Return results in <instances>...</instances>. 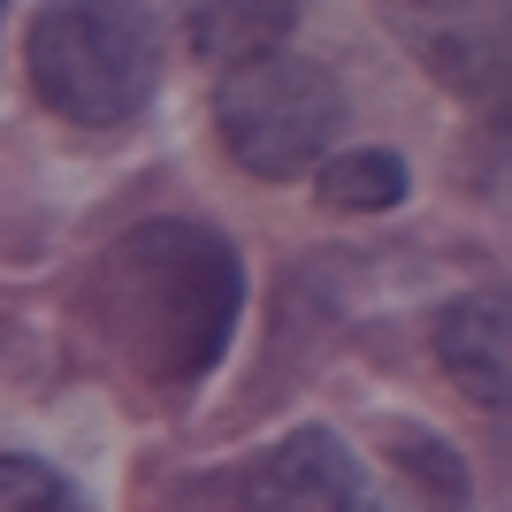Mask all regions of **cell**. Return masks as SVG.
<instances>
[{
    "label": "cell",
    "instance_id": "7",
    "mask_svg": "<svg viewBox=\"0 0 512 512\" xmlns=\"http://www.w3.org/2000/svg\"><path fill=\"white\" fill-rule=\"evenodd\" d=\"M390 451H398V474L428 497V512H467L474 505V482H467V459L428 436V428H390Z\"/></svg>",
    "mask_w": 512,
    "mask_h": 512
},
{
    "label": "cell",
    "instance_id": "4",
    "mask_svg": "<svg viewBox=\"0 0 512 512\" xmlns=\"http://www.w3.org/2000/svg\"><path fill=\"white\" fill-rule=\"evenodd\" d=\"M352 505H360V467L329 428H291L245 474V512H352Z\"/></svg>",
    "mask_w": 512,
    "mask_h": 512
},
{
    "label": "cell",
    "instance_id": "5",
    "mask_svg": "<svg viewBox=\"0 0 512 512\" xmlns=\"http://www.w3.org/2000/svg\"><path fill=\"white\" fill-rule=\"evenodd\" d=\"M436 360L474 406H505L512 398V306L505 291H467L436 314Z\"/></svg>",
    "mask_w": 512,
    "mask_h": 512
},
{
    "label": "cell",
    "instance_id": "6",
    "mask_svg": "<svg viewBox=\"0 0 512 512\" xmlns=\"http://www.w3.org/2000/svg\"><path fill=\"white\" fill-rule=\"evenodd\" d=\"M406 161L390 146H352V153H329L314 176L321 207H344V214H375V207H398L406 199Z\"/></svg>",
    "mask_w": 512,
    "mask_h": 512
},
{
    "label": "cell",
    "instance_id": "9",
    "mask_svg": "<svg viewBox=\"0 0 512 512\" xmlns=\"http://www.w3.org/2000/svg\"><path fill=\"white\" fill-rule=\"evenodd\" d=\"M0 512H85V497L46 459H0Z\"/></svg>",
    "mask_w": 512,
    "mask_h": 512
},
{
    "label": "cell",
    "instance_id": "2",
    "mask_svg": "<svg viewBox=\"0 0 512 512\" xmlns=\"http://www.w3.org/2000/svg\"><path fill=\"white\" fill-rule=\"evenodd\" d=\"M23 54H31V92L85 130L138 115L153 92V23L138 8H85V0L39 8Z\"/></svg>",
    "mask_w": 512,
    "mask_h": 512
},
{
    "label": "cell",
    "instance_id": "3",
    "mask_svg": "<svg viewBox=\"0 0 512 512\" xmlns=\"http://www.w3.org/2000/svg\"><path fill=\"white\" fill-rule=\"evenodd\" d=\"M337 123H344L337 77L321 62H306V54L237 62L214 92V130L237 153V169H253V176H306L329 153Z\"/></svg>",
    "mask_w": 512,
    "mask_h": 512
},
{
    "label": "cell",
    "instance_id": "1",
    "mask_svg": "<svg viewBox=\"0 0 512 512\" xmlns=\"http://www.w3.org/2000/svg\"><path fill=\"white\" fill-rule=\"evenodd\" d=\"M245 306V260L207 222H138L92 276V321L153 383H199Z\"/></svg>",
    "mask_w": 512,
    "mask_h": 512
},
{
    "label": "cell",
    "instance_id": "8",
    "mask_svg": "<svg viewBox=\"0 0 512 512\" xmlns=\"http://www.w3.org/2000/svg\"><path fill=\"white\" fill-rule=\"evenodd\" d=\"M283 31H291V8H199L192 16V46L199 54H237V62L276 54Z\"/></svg>",
    "mask_w": 512,
    "mask_h": 512
}]
</instances>
